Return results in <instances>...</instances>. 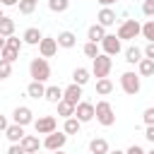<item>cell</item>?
Returning <instances> with one entry per match:
<instances>
[{
    "label": "cell",
    "mask_w": 154,
    "mask_h": 154,
    "mask_svg": "<svg viewBox=\"0 0 154 154\" xmlns=\"http://www.w3.org/2000/svg\"><path fill=\"white\" fill-rule=\"evenodd\" d=\"M29 75H31V79H36V82H48L51 79V65H48V58H31V63H29Z\"/></svg>",
    "instance_id": "obj_1"
},
{
    "label": "cell",
    "mask_w": 154,
    "mask_h": 154,
    "mask_svg": "<svg viewBox=\"0 0 154 154\" xmlns=\"http://www.w3.org/2000/svg\"><path fill=\"white\" fill-rule=\"evenodd\" d=\"M94 118H96V123L99 125H103V128H111L113 123H116V111H113V106L103 99V101H96L94 103Z\"/></svg>",
    "instance_id": "obj_2"
},
{
    "label": "cell",
    "mask_w": 154,
    "mask_h": 154,
    "mask_svg": "<svg viewBox=\"0 0 154 154\" xmlns=\"http://www.w3.org/2000/svg\"><path fill=\"white\" fill-rule=\"evenodd\" d=\"M116 36H118L120 41H135L137 36H142V24H140L137 19H125V22H120Z\"/></svg>",
    "instance_id": "obj_3"
},
{
    "label": "cell",
    "mask_w": 154,
    "mask_h": 154,
    "mask_svg": "<svg viewBox=\"0 0 154 154\" xmlns=\"http://www.w3.org/2000/svg\"><path fill=\"white\" fill-rule=\"evenodd\" d=\"M120 89H123L125 94H130V96L140 94V89H142V77H140L137 72H132V70H125V72L120 75Z\"/></svg>",
    "instance_id": "obj_4"
},
{
    "label": "cell",
    "mask_w": 154,
    "mask_h": 154,
    "mask_svg": "<svg viewBox=\"0 0 154 154\" xmlns=\"http://www.w3.org/2000/svg\"><path fill=\"white\" fill-rule=\"evenodd\" d=\"M111 67H113V58H111V55H106V53H99V55L91 60V75H94L96 79L108 77Z\"/></svg>",
    "instance_id": "obj_5"
},
{
    "label": "cell",
    "mask_w": 154,
    "mask_h": 154,
    "mask_svg": "<svg viewBox=\"0 0 154 154\" xmlns=\"http://www.w3.org/2000/svg\"><path fill=\"white\" fill-rule=\"evenodd\" d=\"M22 46H24L22 38H17L14 34L7 36V43H5V48H2V58L10 60V63H14V60L19 58V53H22Z\"/></svg>",
    "instance_id": "obj_6"
},
{
    "label": "cell",
    "mask_w": 154,
    "mask_h": 154,
    "mask_svg": "<svg viewBox=\"0 0 154 154\" xmlns=\"http://www.w3.org/2000/svg\"><path fill=\"white\" fill-rule=\"evenodd\" d=\"M34 130H36V135H51L58 130V118L55 116H38L34 120Z\"/></svg>",
    "instance_id": "obj_7"
},
{
    "label": "cell",
    "mask_w": 154,
    "mask_h": 154,
    "mask_svg": "<svg viewBox=\"0 0 154 154\" xmlns=\"http://www.w3.org/2000/svg\"><path fill=\"white\" fill-rule=\"evenodd\" d=\"M123 51V41L116 36V34H106L103 36V41H101V53H106V55H118Z\"/></svg>",
    "instance_id": "obj_8"
},
{
    "label": "cell",
    "mask_w": 154,
    "mask_h": 154,
    "mask_svg": "<svg viewBox=\"0 0 154 154\" xmlns=\"http://www.w3.org/2000/svg\"><path fill=\"white\" fill-rule=\"evenodd\" d=\"M67 144V132L65 130H55V132H51V135H46V140H43V147L48 149V152H55V149H63Z\"/></svg>",
    "instance_id": "obj_9"
},
{
    "label": "cell",
    "mask_w": 154,
    "mask_h": 154,
    "mask_svg": "<svg viewBox=\"0 0 154 154\" xmlns=\"http://www.w3.org/2000/svg\"><path fill=\"white\" fill-rule=\"evenodd\" d=\"M58 38H53V36H43L41 41H38V55L41 58H53L55 53H58Z\"/></svg>",
    "instance_id": "obj_10"
},
{
    "label": "cell",
    "mask_w": 154,
    "mask_h": 154,
    "mask_svg": "<svg viewBox=\"0 0 154 154\" xmlns=\"http://www.w3.org/2000/svg\"><path fill=\"white\" fill-rule=\"evenodd\" d=\"M94 103L91 101H79L77 106H75V118L79 120V123H89V120H94Z\"/></svg>",
    "instance_id": "obj_11"
},
{
    "label": "cell",
    "mask_w": 154,
    "mask_h": 154,
    "mask_svg": "<svg viewBox=\"0 0 154 154\" xmlns=\"http://www.w3.org/2000/svg\"><path fill=\"white\" fill-rule=\"evenodd\" d=\"M12 123H19V125H31L34 123V111L29 108V106H17L14 111H12Z\"/></svg>",
    "instance_id": "obj_12"
},
{
    "label": "cell",
    "mask_w": 154,
    "mask_h": 154,
    "mask_svg": "<svg viewBox=\"0 0 154 154\" xmlns=\"http://www.w3.org/2000/svg\"><path fill=\"white\" fill-rule=\"evenodd\" d=\"M26 132H24V125H19V123H10L7 125V130H5V137L10 140V144H17V142H22V137H24Z\"/></svg>",
    "instance_id": "obj_13"
},
{
    "label": "cell",
    "mask_w": 154,
    "mask_h": 154,
    "mask_svg": "<svg viewBox=\"0 0 154 154\" xmlns=\"http://www.w3.org/2000/svg\"><path fill=\"white\" fill-rule=\"evenodd\" d=\"M116 19H118V17H116V10H113V7H101L99 14H96V22H99L101 26H113Z\"/></svg>",
    "instance_id": "obj_14"
},
{
    "label": "cell",
    "mask_w": 154,
    "mask_h": 154,
    "mask_svg": "<svg viewBox=\"0 0 154 154\" xmlns=\"http://www.w3.org/2000/svg\"><path fill=\"white\" fill-rule=\"evenodd\" d=\"M63 99H65V101H70V103H75V106H77V103H79V101H82V87H79V84H75V82H72V84H70V87H65V89H63Z\"/></svg>",
    "instance_id": "obj_15"
},
{
    "label": "cell",
    "mask_w": 154,
    "mask_h": 154,
    "mask_svg": "<svg viewBox=\"0 0 154 154\" xmlns=\"http://www.w3.org/2000/svg\"><path fill=\"white\" fill-rule=\"evenodd\" d=\"M41 38H43V34L38 31V26H29V29H24V34H22L24 46H38Z\"/></svg>",
    "instance_id": "obj_16"
},
{
    "label": "cell",
    "mask_w": 154,
    "mask_h": 154,
    "mask_svg": "<svg viewBox=\"0 0 154 154\" xmlns=\"http://www.w3.org/2000/svg\"><path fill=\"white\" fill-rule=\"evenodd\" d=\"M26 96H29V99H36V101H38V99H43V96H46V84H43V82L31 79V82H29V87H26Z\"/></svg>",
    "instance_id": "obj_17"
},
{
    "label": "cell",
    "mask_w": 154,
    "mask_h": 154,
    "mask_svg": "<svg viewBox=\"0 0 154 154\" xmlns=\"http://www.w3.org/2000/svg\"><path fill=\"white\" fill-rule=\"evenodd\" d=\"M19 144H22V149H24L26 154H36V152H38V147H41V142H38V135H24Z\"/></svg>",
    "instance_id": "obj_18"
},
{
    "label": "cell",
    "mask_w": 154,
    "mask_h": 154,
    "mask_svg": "<svg viewBox=\"0 0 154 154\" xmlns=\"http://www.w3.org/2000/svg\"><path fill=\"white\" fill-rule=\"evenodd\" d=\"M103 36H106V26H101L99 22H96V24H91V26L87 29V41L101 43V41H103Z\"/></svg>",
    "instance_id": "obj_19"
},
{
    "label": "cell",
    "mask_w": 154,
    "mask_h": 154,
    "mask_svg": "<svg viewBox=\"0 0 154 154\" xmlns=\"http://www.w3.org/2000/svg\"><path fill=\"white\" fill-rule=\"evenodd\" d=\"M108 152H111V147H108V142L103 137L89 140V154H108Z\"/></svg>",
    "instance_id": "obj_20"
},
{
    "label": "cell",
    "mask_w": 154,
    "mask_h": 154,
    "mask_svg": "<svg viewBox=\"0 0 154 154\" xmlns=\"http://www.w3.org/2000/svg\"><path fill=\"white\" fill-rule=\"evenodd\" d=\"M142 58H144V51L142 48H137V46H128L125 48V63L128 65H137Z\"/></svg>",
    "instance_id": "obj_21"
},
{
    "label": "cell",
    "mask_w": 154,
    "mask_h": 154,
    "mask_svg": "<svg viewBox=\"0 0 154 154\" xmlns=\"http://www.w3.org/2000/svg\"><path fill=\"white\" fill-rule=\"evenodd\" d=\"M55 38H58V46H60V48H75V46H77V36H75L72 31H60Z\"/></svg>",
    "instance_id": "obj_22"
},
{
    "label": "cell",
    "mask_w": 154,
    "mask_h": 154,
    "mask_svg": "<svg viewBox=\"0 0 154 154\" xmlns=\"http://www.w3.org/2000/svg\"><path fill=\"white\" fill-rule=\"evenodd\" d=\"M89 79H91V70H87V67H75V70H72V82H75V84L84 87Z\"/></svg>",
    "instance_id": "obj_23"
},
{
    "label": "cell",
    "mask_w": 154,
    "mask_h": 154,
    "mask_svg": "<svg viewBox=\"0 0 154 154\" xmlns=\"http://www.w3.org/2000/svg\"><path fill=\"white\" fill-rule=\"evenodd\" d=\"M137 75H140V77H154V60L142 58V60L137 63Z\"/></svg>",
    "instance_id": "obj_24"
},
{
    "label": "cell",
    "mask_w": 154,
    "mask_h": 154,
    "mask_svg": "<svg viewBox=\"0 0 154 154\" xmlns=\"http://www.w3.org/2000/svg\"><path fill=\"white\" fill-rule=\"evenodd\" d=\"M43 99L48 103H58V101H63V89L58 84H51V87H46V96Z\"/></svg>",
    "instance_id": "obj_25"
},
{
    "label": "cell",
    "mask_w": 154,
    "mask_h": 154,
    "mask_svg": "<svg viewBox=\"0 0 154 154\" xmlns=\"http://www.w3.org/2000/svg\"><path fill=\"white\" fill-rule=\"evenodd\" d=\"M111 91H113V82H111L108 77L96 79V94H99V96H108Z\"/></svg>",
    "instance_id": "obj_26"
},
{
    "label": "cell",
    "mask_w": 154,
    "mask_h": 154,
    "mask_svg": "<svg viewBox=\"0 0 154 154\" xmlns=\"http://www.w3.org/2000/svg\"><path fill=\"white\" fill-rule=\"evenodd\" d=\"M55 106H58V116H60V118H72V116H75V103H70V101L63 99V101H58Z\"/></svg>",
    "instance_id": "obj_27"
},
{
    "label": "cell",
    "mask_w": 154,
    "mask_h": 154,
    "mask_svg": "<svg viewBox=\"0 0 154 154\" xmlns=\"http://www.w3.org/2000/svg\"><path fill=\"white\" fill-rule=\"evenodd\" d=\"M12 34H14V19H12V17H2V19H0V36L7 38V36H12Z\"/></svg>",
    "instance_id": "obj_28"
},
{
    "label": "cell",
    "mask_w": 154,
    "mask_h": 154,
    "mask_svg": "<svg viewBox=\"0 0 154 154\" xmlns=\"http://www.w3.org/2000/svg\"><path fill=\"white\" fill-rule=\"evenodd\" d=\"M79 128H82V123H79L75 116H72V118H65V123H63V130H65L67 135H77Z\"/></svg>",
    "instance_id": "obj_29"
},
{
    "label": "cell",
    "mask_w": 154,
    "mask_h": 154,
    "mask_svg": "<svg viewBox=\"0 0 154 154\" xmlns=\"http://www.w3.org/2000/svg\"><path fill=\"white\" fill-rule=\"evenodd\" d=\"M82 53H84L87 58H91V60H94V58L101 53V46H99V43H94V41H87V43L82 46Z\"/></svg>",
    "instance_id": "obj_30"
},
{
    "label": "cell",
    "mask_w": 154,
    "mask_h": 154,
    "mask_svg": "<svg viewBox=\"0 0 154 154\" xmlns=\"http://www.w3.org/2000/svg\"><path fill=\"white\" fill-rule=\"evenodd\" d=\"M36 5H38V0H19V14H31L34 10H36Z\"/></svg>",
    "instance_id": "obj_31"
},
{
    "label": "cell",
    "mask_w": 154,
    "mask_h": 154,
    "mask_svg": "<svg viewBox=\"0 0 154 154\" xmlns=\"http://www.w3.org/2000/svg\"><path fill=\"white\" fill-rule=\"evenodd\" d=\"M70 7V0H48V10L51 12H65Z\"/></svg>",
    "instance_id": "obj_32"
},
{
    "label": "cell",
    "mask_w": 154,
    "mask_h": 154,
    "mask_svg": "<svg viewBox=\"0 0 154 154\" xmlns=\"http://www.w3.org/2000/svg\"><path fill=\"white\" fill-rule=\"evenodd\" d=\"M142 36L154 43V19H147V22L142 24Z\"/></svg>",
    "instance_id": "obj_33"
},
{
    "label": "cell",
    "mask_w": 154,
    "mask_h": 154,
    "mask_svg": "<svg viewBox=\"0 0 154 154\" xmlns=\"http://www.w3.org/2000/svg\"><path fill=\"white\" fill-rule=\"evenodd\" d=\"M12 75V63L10 60H5V58H0V82L2 79H7Z\"/></svg>",
    "instance_id": "obj_34"
},
{
    "label": "cell",
    "mask_w": 154,
    "mask_h": 154,
    "mask_svg": "<svg viewBox=\"0 0 154 154\" xmlns=\"http://www.w3.org/2000/svg\"><path fill=\"white\" fill-rule=\"evenodd\" d=\"M142 120H144V125H154V106L144 108V113H142Z\"/></svg>",
    "instance_id": "obj_35"
},
{
    "label": "cell",
    "mask_w": 154,
    "mask_h": 154,
    "mask_svg": "<svg viewBox=\"0 0 154 154\" xmlns=\"http://www.w3.org/2000/svg\"><path fill=\"white\" fill-rule=\"evenodd\" d=\"M142 14L154 17V0H144V2H142Z\"/></svg>",
    "instance_id": "obj_36"
},
{
    "label": "cell",
    "mask_w": 154,
    "mask_h": 154,
    "mask_svg": "<svg viewBox=\"0 0 154 154\" xmlns=\"http://www.w3.org/2000/svg\"><path fill=\"white\" fill-rule=\"evenodd\" d=\"M142 51H144V58H149V60H154V43H152V41H147V46H144Z\"/></svg>",
    "instance_id": "obj_37"
},
{
    "label": "cell",
    "mask_w": 154,
    "mask_h": 154,
    "mask_svg": "<svg viewBox=\"0 0 154 154\" xmlns=\"http://www.w3.org/2000/svg\"><path fill=\"white\" fill-rule=\"evenodd\" d=\"M125 154H147V152H144L140 144H130V147L125 149Z\"/></svg>",
    "instance_id": "obj_38"
},
{
    "label": "cell",
    "mask_w": 154,
    "mask_h": 154,
    "mask_svg": "<svg viewBox=\"0 0 154 154\" xmlns=\"http://www.w3.org/2000/svg\"><path fill=\"white\" fill-rule=\"evenodd\" d=\"M7 154H26L24 149H22V144L17 142V144H10V149H7Z\"/></svg>",
    "instance_id": "obj_39"
},
{
    "label": "cell",
    "mask_w": 154,
    "mask_h": 154,
    "mask_svg": "<svg viewBox=\"0 0 154 154\" xmlns=\"http://www.w3.org/2000/svg\"><path fill=\"white\" fill-rule=\"evenodd\" d=\"M144 137L154 144V125H147V130H144Z\"/></svg>",
    "instance_id": "obj_40"
},
{
    "label": "cell",
    "mask_w": 154,
    "mask_h": 154,
    "mask_svg": "<svg viewBox=\"0 0 154 154\" xmlns=\"http://www.w3.org/2000/svg\"><path fill=\"white\" fill-rule=\"evenodd\" d=\"M7 125H10L7 116H2V113H0V132H5V130H7Z\"/></svg>",
    "instance_id": "obj_41"
},
{
    "label": "cell",
    "mask_w": 154,
    "mask_h": 154,
    "mask_svg": "<svg viewBox=\"0 0 154 154\" xmlns=\"http://www.w3.org/2000/svg\"><path fill=\"white\" fill-rule=\"evenodd\" d=\"M0 5L2 7H14V5H19V0H0Z\"/></svg>",
    "instance_id": "obj_42"
},
{
    "label": "cell",
    "mask_w": 154,
    "mask_h": 154,
    "mask_svg": "<svg viewBox=\"0 0 154 154\" xmlns=\"http://www.w3.org/2000/svg\"><path fill=\"white\" fill-rule=\"evenodd\" d=\"M96 2H99L101 7H111V5H116L118 0H96Z\"/></svg>",
    "instance_id": "obj_43"
},
{
    "label": "cell",
    "mask_w": 154,
    "mask_h": 154,
    "mask_svg": "<svg viewBox=\"0 0 154 154\" xmlns=\"http://www.w3.org/2000/svg\"><path fill=\"white\" fill-rule=\"evenodd\" d=\"M5 43H7V38H5V36H0V58H2V48H5Z\"/></svg>",
    "instance_id": "obj_44"
},
{
    "label": "cell",
    "mask_w": 154,
    "mask_h": 154,
    "mask_svg": "<svg viewBox=\"0 0 154 154\" xmlns=\"http://www.w3.org/2000/svg\"><path fill=\"white\" fill-rule=\"evenodd\" d=\"M108 154H125L123 149H113V152H108Z\"/></svg>",
    "instance_id": "obj_45"
},
{
    "label": "cell",
    "mask_w": 154,
    "mask_h": 154,
    "mask_svg": "<svg viewBox=\"0 0 154 154\" xmlns=\"http://www.w3.org/2000/svg\"><path fill=\"white\" fill-rule=\"evenodd\" d=\"M51 154H65V152H63V149H55V152H51Z\"/></svg>",
    "instance_id": "obj_46"
},
{
    "label": "cell",
    "mask_w": 154,
    "mask_h": 154,
    "mask_svg": "<svg viewBox=\"0 0 154 154\" xmlns=\"http://www.w3.org/2000/svg\"><path fill=\"white\" fill-rule=\"evenodd\" d=\"M2 17H5V14H2V5H0V19H2Z\"/></svg>",
    "instance_id": "obj_47"
},
{
    "label": "cell",
    "mask_w": 154,
    "mask_h": 154,
    "mask_svg": "<svg viewBox=\"0 0 154 154\" xmlns=\"http://www.w3.org/2000/svg\"><path fill=\"white\" fill-rule=\"evenodd\" d=\"M147 154H154V147H152V149H149V152H147Z\"/></svg>",
    "instance_id": "obj_48"
},
{
    "label": "cell",
    "mask_w": 154,
    "mask_h": 154,
    "mask_svg": "<svg viewBox=\"0 0 154 154\" xmlns=\"http://www.w3.org/2000/svg\"><path fill=\"white\" fill-rule=\"evenodd\" d=\"M36 154H41V152H36Z\"/></svg>",
    "instance_id": "obj_49"
}]
</instances>
